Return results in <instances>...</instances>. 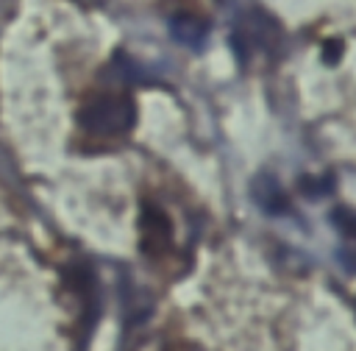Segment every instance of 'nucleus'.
Masks as SVG:
<instances>
[{
	"instance_id": "423d86ee",
	"label": "nucleus",
	"mask_w": 356,
	"mask_h": 351,
	"mask_svg": "<svg viewBox=\"0 0 356 351\" xmlns=\"http://www.w3.org/2000/svg\"><path fill=\"white\" fill-rule=\"evenodd\" d=\"M328 220L337 226L339 234L356 240V212H353V209H348V206H334L331 214H328Z\"/></svg>"
},
{
	"instance_id": "f03ea898",
	"label": "nucleus",
	"mask_w": 356,
	"mask_h": 351,
	"mask_svg": "<svg viewBox=\"0 0 356 351\" xmlns=\"http://www.w3.org/2000/svg\"><path fill=\"white\" fill-rule=\"evenodd\" d=\"M250 198L256 201V206L270 214V217H281L289 214V198L284 192V187L270 176V173H259L250 184Z\"/></svg>"
},
{
	"instance_id": "f257e3e1",
	"label": "nucleus",
	"mask_w": 356,
	"mask_h": 351,
	"mask_svg": "<svg viewBox=\"0 0 356 351\" xmlns=\"http://www.w3.org/2000/svg\"><path fill=\"white\" fill-rule=\"evenodd\" d=\"M78 117H81V125L86 131L100 134V136H111V134H122L134 125L136 106L125 95H100V98L89 100Z\"/></svg>"
},
{
	"instance_id": "20e7f679",
	"label": "nucleus",
	"mask_w": 356,
	"mask_h": 351,
	"mask_svg": "<svg viewBox=\"0 0 356 351\" xmlns=\"http://www.w3.org/2000/svg\"><path fill=\"white\" fill-rule=\"evenodd\" d=\"M170 237H172V231H170V220L156 209H147V214L142 217V248H145V254H159L161 248H167L170 245Z\"/></svg>"
},
{
	"instance_id": "0eeeda50",
	"label": "nucleus",
	"mask_w": 356,
	"mask_h": 351,
	"mask_svg": "<svg viewBox=\"0 0 356 351\" xmlns=\"http://www.w3.org/2000/svg\"><path fill=\"white\" fill-rule=\"evenodd\" d=\"M337 259L342 262V267H348L350 273H356V251H348V248H342V251L337 254Z\"/></svg>"
},
{
	"instance_id": "7ed1b4c3",
	"label": "nucleus",
	"mask_w": 356,
	"mask_h": 351,
	"mask_svg": "<svg viewBox=\"0 0 356 351\" xmlns=\"http://www.w3.org/2000/svg\"><path fill=\"white\" fill-rule=\"evenodd\" d=\"M170 33L178 45H186L192 50H200L209 39V22L195 14H178L170 20Z\"/></svg>"
},
{
	"instance_id": "39448f33",
	"label": "nucleus",
	"mask_w": 356,
	"mask_h": 351,
	"mask_svg": "<svg viewBox=\"0 0 356 351\" xmlns=\"http://www.w3.org/2000/svg\"><path fill=\"white\" fill-rule=\"evenodd\" d=\"M298 187H300V192H303L306 198L320 201V198H325V195L334 192V173H325L323 178H309V176H303V178L298 181Z\"/></svg>"
}]
</instances>
